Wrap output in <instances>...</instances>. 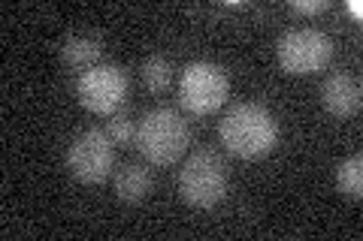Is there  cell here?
Here are the masks:
<instances>
[{"label": "cell", "mask_w": 363, "mask_h": 241, "mask_svg": "<svg viewBox=\"0 0 363 241\" xmlns=\"http://www.w3.org/2000/svg\"><path fill=\"white\" fill-rule=\"evenodd\" d=\"M291 9L297 16H318L327 9V0H291Z\"/></svg>", "instance_id": "14"}, {"label": "cell", "mask_w": 363, "mask_h": 241, "mask_svg": "<svg viewBox=\"0 0 363 241\" xmlns=\"http://www.w3.org/2000/svg\"><path fill=\"white\" fill-rule=\"evenodd\" d=\"M221 142L242 160L267 157L279 142V124L260 102H236L221 121Z\"/></svg>", "instance_id": "1"}, {"label": "cell", "mask_w": 363, "mask_h": 241, "mask_svg": "<svg viewBox=\"0 0 363 241\" xmlns=\"http://www.w3.org/2000/svg\"><path fill=\"white\" fill-rule=\"evenodd\" d=\"M79 102L94 114H116L128 97V76L116 64H97L76 82Z\"/></svg>", "instance_id": "7"}, {"label": "cell", "mask_w": 363, "mask_h": 241, "mask_svg": "<svg viewBox=\"0 0 363 241\" xmlns=\"http://www.w3.org/2000/svg\"><path fill=\"white\" fill-rule=\"evenodd\" d=\"M321 102L333 118H354L363 106V90L360 82L348 73H333L327 76V82L321 85Z\"/></svg>", "instance_id": "8"}, {"label": "cell", "mask_w": 363, "mask_h": 241, "mask_svg": "<svg viewBox=\"0 0 363 241\" xmlns=\"http://www.w3.org/2000/svg\"><path fill=\"white\" fill-rule=\"evenodd\" d=\"M179 193L194 208H212L227 193V166L215 151L191 154L179 172Z\"/></svg>", "instance_id": "3"}, {"label": "cell", "mask_w": 363, "mask_h": 241, "mask_svg": "<svg viewBox=\"0 0 363 241\" xmlns=\"http://www.w3.org/2000/svg\"><path fill=\"white\" fill-rule=\"evenodd\" d=\"M109 133L106 130H82L67 148V169L76 181L82 184H104L109 178L112 166H116V151L109 145Z\"/></svg>", "instance_id": "6"}, {"label": "cell", "mask_w": 363, "mask_h": 241, "mask_svg": "<svg viewBox=\"0 0 363 241\" xmlns=\"http://www.w3.org/2000/svg\"><path fill=\"white\" fill-rule=\"evenodd\" d=\"M112 187H116V196L128 205H136L149 196L152 190V172L140 166V163H128L116 172V181H112Z\"/></svg>", "instance_id": "9"}, {"label": "cell", "mask_w": 363, "mask_h": 241, "mask_svg": "<svg viewBox=\"0 0 363 241\" xmlns=\"http://www.w3.org/2000/svg\"><path fill=\"white\" fill-rule=\"evenodd\" d=\"M106 133H109V139H112V142H118V145H130V142L136 139L133 118H130L128 112H116V114H109Z\"/></svg>", "instance_id": "13"}, {"label": "cell", "mask_w": 363, "mask_h": 241, "mask_svg": "<svg viewBox=\"0 0 363 241\" xmlns=\"http://www.w3.org/2000/svg\"><path fill=\"white\" fill-rule=\"evenodd\" d=\"M191 145V127L176 109H152L136 124V148L155 166H173Z\"/></svg>", "instance_id": "2"}, {"label": "cell", "mask_w": 363, "mask_h": 241, "mask_svg": "<svg viewBox=\"0 0 363 241\" xmlns=\"http://www.w3.org/2000/svg\"><path fill=\"white\" fill-rule=\"evenodd\" d=\"M336 187L345 199L360 202L363 196V154H351L345 157L336 169Z\"/></svg>", "instance_id": "11"}, {"label": "cell", "mask_w": 363, "mask_h": 241, "mask_svg": "<svg viewBox=\"0 0 363 241\" xmlns=\"http://www.w3.org/2000/svg\"><path fill=\"white\" fill-rule=\"evenodd\" d=\"M143 85L152 90V94H164V90L173 85V66H169L167 57L152 54L149 61L143 64Z\"/></svg>", "instance_id": "12"}, {"label": "cell", "mask_w": 363, "mask_h": 241, "mask_svg": "<svg viewBox=\"0 0 363 241\" xmlns=\"http://www.w3.org/2000/svg\"><path fill=\"white\" fill-rule=\"evenodd\" d=\"M100 54H104V42L94 37H67L61 42V61L70 70H91L100 64Z\"/></svg>", "instance_id": "10"}, {"label": "cell", "mask_w": 363, "mask_h": 241, "mask_svg": "<svg viewBox=\"0 0 363 241\" xmlns=\"http://www.w3.org/2000/svg\"><path fill=\"white\" fill-rule=\"evenodd\" d=\"M276 57L288 76L321 73L333 57V40L315 28H294L276 42Z\"/></svg>", "instance_id": "4"}, {"label": "cell", "mask_w": 363, "mask_h": 241, "mask_svg": "<svg viewBox=\"0 0 363 241\" xmlns=\"http://www.w3.org/2000/svg\"><path fill=\"white\" fill-rule=\"evenodd\" d=\"M227 97H230V78L218 64L209 61H194L182 70L179 82V100L182 109L191 114H212L218 112Z\"/></svg>", "instance_id": "5"}, {"label": "cell", "mask_w": 363, "mask_h": 241, "mask_svg": "<svg viewBox=\"0 0 363 241\" xmlns=\"http://www.w3.org/2000/svg\"><path fill=\"white\" fill-rule=\"evenodd\" d=\"M345 9H348V16H354V18H360V16H363V4H360V0H348Z\"/></svg>", "instance_id": "15"}]
</instances>
